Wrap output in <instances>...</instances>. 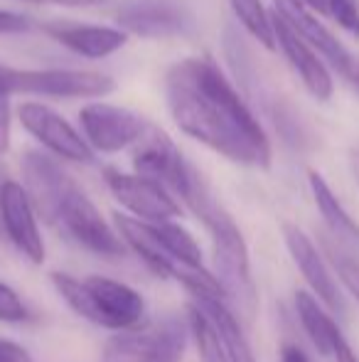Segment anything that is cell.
I'll return each mask as SVG.
<instances>
[{"instance_id": "obj_2", "label": "cell", "mask_w": 359, "mask_h": 362, "mask_svg": "<svg viewBox=\"0 0 359 362\" xmlns=\"http://www.w3.org/2000/svg\"><path fill=\"white\" fill-rule=\"evenodd\" d=\"M187 207L195 212L197 217L205 222L207 232L214 244V264L219 272V281L226 288L229 296H236L239 303L246 310H254L256 305V291L251 281V264H249V249H246V239L236 222L226 215V210L214 200L209 192L207 182L202 175H197L192 190L187 192L185 200Z\"/></svg>"}, {"instance_id": "obj_1", "label": "cell", "mask_w": 359, "mask_h": 362, "mask_svg": "<svg viewBox=\"0 0 359 362\" xmlns=\"http://www.w3.org/2000/svg\"><path fill=\"white\" fill-rule=\"evenodd\" d=\"M165 99L173 121L190 139L231 163L271 168V141L246 101L212 57H190L165 74Z\"/></svg>"}, {"instance_id": "obj_21", "label": "cell", "mask_w": 359, "mask_h": 362, "mask_svg": "<svg viewBox=\"0 0 359 362\" xmlns=\"http://www.w3.org/2000/svg\"><path fill=\"white\" fill-rule=\"evenodd\" d=\"M195 303L200 305V308L209 315L212 323H214L217 333H219L231 362H256V355H254V350H251L249 338H246L244 328H241V323L236 320V315L229 310L226 300L202 298V300H195Z\"/></svg>"}, {"instance_id": "obj_25", "label": "cell", "mask_w": 359, "mask_h": 362, "mask_svg": "<svg viewBox=\"0 0 359 362\" xmlns=\"http://www.w3.org/2000/svg\"><path fill=\"white\" fill-rule=\"evenodd\" d=\"M325 252L330 257V264L340 274L342 284H345L347 291L355 296L359 303V254L347 249L345 244L335 242L332 237H325Z\"/></svg>"}, {"instance_id": "obj_8", "label": "cell", "mask_w": 359, "mask_h": 362, "mask_svg": "<svg viewBox=\"0 0 359 362\" xmlns=\"http://www.w3.org/2000/svg\"><path fill=\"white\" fill-rule=\"evenodd\" d=\"M82 131L87 144L94 148V153H118L123 148H130L143 136L148 121L140 114L123 106L94 101L79 111Z\"/></svg>"}, {"instance_id": "obj_12", "label": "cell", "mask_w": 359, "mask_h": 362, "mask_svg": "<svg viewBox=\"0 0 359 362\" xmlns=\"http://www.w3.org/2000/svg\"><path fill=\"white\" fill-rule=\"evenodd\" d=\"M18 116H20L23 129L28 131L32 139H37L49 153H54L57 158H64V160H72V163L94 160V148H91L87 144V139L54 109L30 101V104L20 106Z\"/></svg>"}, {"instance_id": "obj_26", "label": "cell", "mask_w": 359, "mask_h": 362, "mask_svg": "<svg viewBox=\"0 0 359 362\" xmlns=\"http://www.w3.org/2000/svg\"><path fill=\"white\" fill-rule=\"evenodd\" d=\"M327 15L359 40V0H327Z\"/></svg>"}, {"instance_id": "obj_33", "label": "cell", "mask_w": 359, "mask_h": 362, "mask_svg": "<svg viewBox=\"0 0 359 362\" xmlns=\"http://www.w3.org/2000/svg\"><path fill=\"white\" fill-rule=\"evenodd\" d=\"M335 360H337V362H359V360H357V355L352 353L350 345H347V348H342L340 353L335 355Z\"/></svg>"}, {"instance_id": "obj_20", "label": "cell", "mask_w": 359, "mask_h": 362, "mask_svg": "<svg viewBox=\"0 0 359 362\" xmlns=\"http://www.w3.org/2000/svg\"><path fill=\"white\" fill-rule=\"evenodd\" d=\"M308 182H310L312 200H315L317 212H320L330 237L335 239V242L345 244V247L352 249L355 254H359V224L352 219L350 212L342 207V202L335 197L332 187L327 185V180L317 170L308 173Z\"/></svg>"}, {"instance_id": "obj_28", "label": "cell", "mask_w": 359, "mask_h": 362, "mask_svg": "<svg viewBox=\"0 0 359 362\" xmlns=\"http://www.w3.org/2000/svg\"><path fill=\"white\" fill-rule=\"evenodd\" d=\"M13 139V111H10V96L0 94V153L10 151Z\"/></svg>"}, {"instance_id": "obj_17", "label": "cell", "mask_w": 359, "mask_h": 362, "mask_svg": "<svg viewBox=\"0 0 359 362\" xmlns=\"http://www.w3.org/2000/svg\"><path fill=\"white\" fill-rule=\"evenodd\" d=\"M114 224H116V232L121 234L126 247L133 249V252L143 259L145 267H148L150 272L158 274V276H163V279H173L178 262H175V259L165 252L163 244H160L158 234H155V229H153V222H145V219L116 212Z\"/></svg>"}, {"instance_id": "obj_3", "label": "cell", "mask_w": 359, "mask_h": 362, "mask_svg": "<svg viewBox=\"0 0 359 362\" xmlns=\"http://www.w3.org/2000/svg\"><path fill=\"white\" fill-rule=\"evenodd\" d=\"M52 284L57 293L69 303L77 315L111 330H126L140 325L145 313V300L135 288L106 276L74 279L69 274L54 272Z\"/></svg>"}, {"instance_id": "obj_34", "label": "cell", "mask_w": 359, "mask_h": 362, "mask_svg": "<svg viewBox=\"0 0 359 362\" xmlns=\"http://www.w3.org/2000/svg\"><path fill=\"white\" fill-rule=\"evenodd\" d=\"M350 168H352V175H355L357 185H359V148L350 153Z\"/></svg>"}, {"instance_id": "obj_23", "label": "cell", "mask_w": 359, "mask_h": 362, "mask_svg": "<svg viewBox=\"0 0 359 362\" xmlns=\"http://www.w3.org/2000/svg\"><path fill=\"white\" fill-rule=\"evenodd\" d=\"M231 10H234L236 20L244 25V30L256 42L264 45L266 49L278 47L276 33H273V18L261 0H231Z\"/></svg>"}, {"instance_id": "obj_18", "label": "cell", "mask_w": 359, "mask_h": 362, "mask_svg": "<svg viewBox=\"0 0 359 362\" xmlns=\"http://www.w3.org/2000/svg\"><path fill=\"white\" fill-rule=\"evenodd\" d=\"M52 35L59 45L87 59H104L128 42L126 30L106 28V25H69V28H54Z\"/></svg>"}, {"instance_id": "obj_22", "label": "cell", "mask_w": 359, "mask_h": 362, "mask_svg": "<svg viewBox=\"0 0 359 362\" xmlns=\"http://www.w3.org/2000/svg\"><path fill=\"white\" fill-rule=\"evenodd\" d=\"M153 229L158 234L160 244L165 247V252L175 259L182 267H202V249L197 244V239L187 232L182 224L165 219V222H153Z\"/></svg>"}, {"instance_id": "obj_29", "label": "cell", "mask_w": 359, "mask_h": 362, "mask_svg": "<svg viewBox=\"0 0 359 362\" xmlns=\"http://www.w3.org/2000/svg\"><path fill=\"white\" fill-rule=\"evenodd\" d=\"M30 30V20L20 13L13 10H0V35H18V33H28Z\"/></svg>"}, {"instance_id": "obj_5", "label": "cell", "mask_w": 359, "mask_h": 362, "mask_svg": "<svg viewBox=\"0 0 359 362\" xmlns=\"http://www.w3.org/2000/svg\"><path fill=\"white\" fill-rule=\"evenodd\" d=\"M187 333L180 318H163L155 325L116 330L104 348L101 362H180Z\"/></svg>"}, {"instance_id": "obj_30", "label": "cell", "mask_w": 359, "mask_h": 362, "mask_svg": "<svg viewBox=\"0 0 359 362\" xmlns=\"http://www.w3.org/2000/svg\"><path fill=\"white\" fill-rule=\"evenodd\" d=\"M0 362H35V360L23 345L13 343V340H0Z\"/></svg>"}, {"instance_id": "obj_27", "label": "cell", "mask_w": 359, "mask_h": 362, "mask_svg": "<svg viewBox=\"0 0 359 362\" xmlns=\"http://www.w3.org/2000/svg\"><path fill=\"white\" fill-rule=\"evenodd\" d=\"M28 318L30 310L25 300L15 293V288L0 281V323H25Z\"/></svg>"}, {"instance_id": "obj_35", "label": "cell", "mask_w": 359, "mask_h": 362, "mask_svg": "<svg viewBox=\"0 0 359 362\" xmlns=\"http://www.w3.org/2000/svg\"><path fill=\"white\" fill-rule=\"evenodd\" d=\"M308 8L317 10V13H327V0H303Z\"/></svg>"}, {"instance_id": "obj_10", "label": "cell", "mask_w": 359, "mask_h": 362, "mask_svg": "<svg viewBox=\"0 0 359 362\" xmlns=\"http://www.w3.org/2000/svg\"><path fill=\"white\" fill-rule=\"evenodd\" d=\"M57 227H62L69 237L84 249L101 257H118L123 254V239L121 234L101 217L96 205L79 190L77 185L69 190L62 210L57 217Z\"/></svg>"}, {"instance_id": "obj_7", "label": "cell", "mask_w": 359, "mask_h": 362, "mask_svg": "<svg viewBox=\"0 0 359 362\" xmlns=\"http://www.w3.org/2000/svg\"><path fill=\"white\" fill-rule=\"evenodd\" d=\"M116 20L121 30L145 40L187 37L197 30L195 15L182 0H126Z\"/></svg>"}, {"instance_id": "obj_9", "label": "cell", "mask_w": 359, "mask_h": 362, "mask_svg": "<svg viewBox=\"0 0 359 362\" xmlns=\"http://www.w3.org/2000/svg\"><path fill=\"white\" fill-rule=\"evenodd\" d=\"M106 185L111 195L121 202V207L130 212L133 217L145 219V222H165L180 215V202L175 195L163 185L140 173H121L109 168L106 170Z\"/></svg>"}, {"instance_id": "obj_14", "label": "cell", "mask_w": 359, "mask_h": 362, "mask_svg": "<svg viewBox=\"0 0 359 362\" xmlns=\"http://www.w3.org/2000/svg\"><path fill=\"white\" fill-rule=\"evenodd\" d=\"M35 215L37 212L25 187L15 180H5L0 185V219H3L5 234L20 254H25L35 267H39L44 262V242Z\"/></svg>"}, {"instance_id": "obj_24", "label": "cell", "mask_w": 359, "mask_h": 362, "mask_svg": "<svg viewBox=\"0 0 359 362\" xmlns=\"http://www.w3.org/2000/svg\"><path fill=\"white\" fill-rule=\"evenodd\" d=\"M190 330H192V335H195V345H197V353H200L202 362H231L219 333H217L214 323H212L209 315L197 303L190 308Z\"/></svg>"}, {"instance_id": "obj_11", "label": "cell", "mask_w": 359, "mask_h": 362, "mask_svg": "<svg viewBox=\"0 0 359 362\" xmlns=\"http://www.w3.org/2000/svg\"><path fill=\"white\" fill-rule=\"evenodd\" d=\"M20 168H23V187L35 212L44 222L57 224L59 210L77 182L62 170V165L52 156L42 151H28L20 160Z\"/></svg>"}, {"instance_id": "obj_31", "label": "cell", "mask_w": 359, "mask_h": 362, "mask_svg": "<svg viewBox=\"0 0 359 362\" xmlns=\"http://www.w3.org/2000/svg\"><path fill=\"white\" fill-rule=\"evenodd\" d=\"M32 5H62V8H96V5H106L111 0H25Z\"/></svg>"}, {"instance_id": "obj_13", "label": "cell", "mask_w": 359, "mask_h": 362, "mask_svg": "<svg viewBox=\"0 0 359 362\" xmlns=\"http://www.w3.org/2000/svg\"><path fill=\"white\" fill-rule=\"evenodd\" d=\"M273 13L286 20L315 52H320L322 57H325V62H330L337 72L350 79L359 59H355L347 52L345 45H342L340 40L332 35V30L317 18L315 10L308 8L303 0H273Z\"/></svg>"}, {"instance_id": "obj_19", "label": "cell", "mask_w": 359, "mask_h": 362, "mask_svg": "<svg viewBox=\"0 0 359 362\" xmlns=\"http://www.w3.org/2000/svg\"><path fill=\"white\" fill-rule=\"evenodd\" d=\"M296 310L300 318L303 328H305L310 343L317 348V353L332 355L335 358L342 348H347V340L342 335L340 325L335 323L330 313H327L325 303L317 296L308 293V291H298L296 293Z\"/></svg>"}, {"instance_id": "obj_4", "label": "cell", "mask_w": 359, "mask_h": 362, "mask_svg": "<svg viewBox=\"0 0 359 362\" xmlns=\"http://www.w3.org/2000/svg\"><path fill=\"white\" fill-rule=\"evenodd\" d=\"M114 79L94 69H15L0 64V94H37L57 99H104Z\"/></svg>"}, {"instance_id": "obj_16", "label": "cell", "mask_w": 359, "mask_h": 362, "mask_svg": "<svg viewBox=\"0 0 359 362\" xmlns=\"http://www.w3.org/2000/svg\"><path fill=\"white\" fill-rule=\"evenodd\" d=\"M283 239H286V247L291 259L296 262L298 272L303 274L305 284L312 288V293L325 303L327 310L332 313H342V298H340V288H337L335 279H332L327 264L322 262L320 252L312 244V239L303 232L296 224H286L283 227Z\"/></svg>"}, {"instance_id": "obj_15", "label": "cell", "mask_w": 359, "mask_h": 362, "mask_svg": "<svg viewBox=\"0 0 359 362\" xmlns=\"http://www.w3.org/2000/svg\"><path fill=\"white\" fill-rule=\"evenodd\" d=\"M271 18H273V33H276V45L286 54L293 72L300 76L308 94L315 96L317 101H327L332 96V89H335V81H332L327 64L320 59V52H315L283 18H278L276 13Z\"/></svg>"}, {"instance_id": "obj_6", "label": "cell", "mask_w": 359, "mask_h": 362, "mask_svg": "<svg viewBox=\"0 0 359 362\" xmlns=\"http://www.w3.org/2000/svg\"><path fill=\"white\" fill-rule=\"evenodd\" d=\"M133 168L140 175L163 182L173 195L185 200L200 173L185 160L180 148L158 126L148 124L138 141L133 144Z\"/></svg>"}, {"instance_id": "obj_32", "label": "cell", "mask_w": 359, "mask_h": 362, "mask_svg": "<svg viewBox=\"0 0 359 362\" xmlns=\"http://www.w3.org/2000/svg\"><path fill=\"white\" fill-rule=\"evenodd\" d=\"M281 362H310V358L300 348H296V345H286L281 350Z\"/></svg>"}]
</instances>
